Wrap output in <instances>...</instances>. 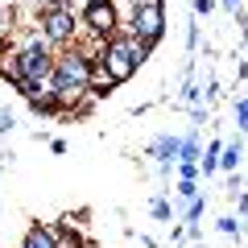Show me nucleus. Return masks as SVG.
<instances>
[{
  "label": "nucleus",
  "mask_w": 248,
  "mask_h": 248,
  "mask_svg": "<svg viewBox=\"0 0 248 248\" xmlns=\"http://www.w3.org/2000/svg\"><path fill=\"white\" fill-rule=\"evenodd\" d=\"M244 99H248V91H244Z\"/></svg>",
  "instance_id": "25"
},
{
  "label": "nucleus",
  "mask_w": 248,
  "mask_h": 248,
  "mask_svg": "<svg viewBox=\"0 0 248 248\" xmlns=\"http://www.w3.org/2000/svg\"><path fill=\"white\" fill-rule=\"evenodd\" d=\"M99 62L108 66V75H112V83H116V87H120V83H128V79L137 75L133 58H128V54H124L120 46L112 42V37H108V46H104V58H99Z\"/></svg>",
  "instance_id": "5"
},
{
  "label": "nucleus",
  "mask_w": 248,
  "mask_h": 248,
  "mask_svg": "<svg viewBox=\"0 0 248 248\" xmlns=\"http://www.w3.org/2000/svg\"><path fill=\"white\" fill-rule=\"evenodd\" d=\"M219 4H228V9H232V13H236V9H240V0H219Z\"/></svg>",
  "instance_id": "22"
},
{
  "label": "nucleus",
  "mask_w": 248,
  "mask_h": 248,
  "mask_svg": "<svg viewBox=\"0 0 248 248\" xmlns=\"http://www.w3.org/2000/svg\"><path fill=\"white\" fill-rule=\"evenodd\" d=\"M0 54H4V37H0Z\"/></svg>",
  "instance_id": "24"
},
{
  "label": "nucleus",
  "mask_w": 248,
  "mask_h": 248,
  "mask_svg": "<svg viewBox=\"0 0 248 248\" xmlns=\"http://www.w3.org/2000/svg\"><path fill=\"white\" fill-rule=\"evenodd\" d=\"M174 195L182 199V203H190V199H195V195H203V190H199L195 182H178V186H174Z\"/></svg>",
  "instance_id": "16"
},
{
  "label": "nucleus",
  "mask_w": 248,
  "mask_h": 248,
  "mask_svg": "<svg viewBox=\"0 0 248 248\" xmlns=\"http://www.w3.org/2000/svg\"><path fill=\"white\" fill-rule=\"evenodd\" d=\"M37 29H42V37L50 46H71L75 33H79V25H75V13L62 9V4H50V9L37 13Z\"/></svg>",
  "instance_id": "2"
},
{
  "label": "nucleus",
  "mask_w": 248,
  "mask_h": 248,
  "mask_svg": "<svg viewBox=\"0 0 248 248\" xmlns=\"http://www.w3.org/2000/svg\"><path fill=\"white\" fill-rule=\"evenodd\" d=\"M219 0H195V17H211Z\"/></svg>",
  "instance_id": "18"
},
{
  "label": "nucleus",
  "mask_w": 248,
  "mask_h": 248,
  "mask_svg": "<svg viewBox=\"0 0 248 248\" xmlns=\"http://www.w3.org/2000/svg\"><path fill=\"white\" fill-rule=\"evenodd\" d=\"M149 211H153V219H161V223H170V219H174V207H170L166 199H153V203H149Z\"/></svg>",
  "instance_id": "13"
},
{
  "label": "nucleus",
  "mask_w": 248,
  "mask_h": 248,
  "mask_svg": "<svg viewBox=\"0 0 248 248\" xmlns=\"http://www.w3.org/2000/svg\"><path fill=\"white\" fill-rule=\"evenodd\" d=\"M87 87L95 91L99 99H108V95L116 91V83H112V75H108V66H104V62H91V79H87Z\"/></svg>",
  "instance_id": "10"
},
{
  "label": "nucleus",
  "mask_w": 248,
  "mask_h": 248,
  "mask_svg": "<svg viewBox=\"0 0 248 248\" xmlns=\"http://www.w3.org/2000/svg\"><path fill=\"white\" fill-rule=\"evenodd\" d=\"M25 99H29V112L33 116H58V95H54L50 83H42V87H37L33 95H25Z\"/></svg>",
  "instance_id": "8"
},
{
  "label": "nucleus",
  "mask_w": 248,
  "mask_h": 248,
  "mask_svg": "<svg viewBox=\"0 0 248 248\" xmlns=\"http://www.w3.org/2000/svg\"><path fill=\"white\" fill-rule=\"evenodd\" d=\"M112 42L120 46V50L128 54V58H133V66H137V71H141L145 62H149V54H153V46H149V42H141V37H133V33H124V29L112 37Z\"/></svg>",
  "instance_id": "7"
},
{
  "label": "nucleus",
  "mask_w": 248,
  "mask_h": 248,
  "mask_svg": "<svg viewBox=\"0 0 248 248\" xmlns=\"http://www.w3.org/2000/svg\"><path fill=\"white\" fill-rule=\"evenodd\" d=\"M203 211H207V199H203V195H195L190 203H182V219L190 223V228H195V223L203 219Z\"/></svg>",
  "instance_id": "11"
},
{
  "label": "nucleus",
  "mask_w": 248,
  "mask_h": 248,
  "mask_svg": "<svg viewBox=\"0 0 248 248\" xmlns=\"http://www.w3.org/2000/svg\"><path fill=\"white\" fill-rule=\"evenodd\" d=\"M120 29H124V33H133V37H141V42H149V46H157V42H161V33H166V4L137 9Z\"/></svg>",
  "instance_id": "3"
},
{
  "label": "nucleus",
  "mask_w": 248,
  "mask_h": 248,
  "mask_svg": "<svg viewBox=\"0 0 248 248\" xmlns=\"http://www.w3.org/2000/svg\"><path fill=\"white\" fill-rule=\"evenodd\" d=\"M236 166H240V137H236L232 145H223V149H219V170H228V174H232Z\"/></svg>",
  "instance_id": "12"
},
{
  "label": "nucleus",
  "mask_w": 248,
  "mask_h": 248,
  "mask_svg": "<svg viewBox=\"0 0 248 248\" xmlns=\"http://www.w3.org/2000/svg\"><path fill=\"white\" fill-rule=\"evenodd\" d=\"M236 128H240V137L248 133V99H236Z\"/></svg>",
  "instance_id": "15"
},
{
  "label": "nucleus",
  "mask_w": 248,
  "mask_h": 248,
  "mask_svg": "<svg viewBox=\"0 0 248 248\" xmlns=\"http://www.w3.org/2000/svg\"><path fill=\"white\" fill-rule=\"evenodd\" d=\"M174 166H178V182H195V178H199L195 161H174Z\"/></svg>",
  "instance_id": "14"
},
{
  "label": "nucleus",
  "mask_w": 248,
  "mask_h": 248,
  "mask_svg": "<svg viewBox=\"0 0 248 248\" xmlns=\"http://www.w3.org/2000/svg\"><path fill=\"white\" fill-rule=\"evenodd\" d=\"M240 203V215H248V190H236V195H232Z\"/></svg>",
  "instance_id": "20"
},
{
  "label": "nucleus",
  "mask_w": 248,
  "mask_h": 248,
  "mask_svg": "<svg viewBox=\"0 0 248 248\" xmlns=\"http://www.w3.org/2000/svg\"><path fill=\"white\" fill-rule=\"evenodd\" d=\"M87 4H112V0H87Z\"/></svg>",
  "instance_id": "23"
},
{
  "label": "nucleus",
  "mask_w": 248,
  "mask_h": 248,
  "mask_svg": "<svg viewBox=\"0 0 248 248\" xmlns=\"http://www.w3.org/2000/svg\"><path fill=\"white\" fill-rule=\"evenodd\" d=\"M219 232H228V236H240V219H236V215H223V219H219Z\"/></svg>",
  "instance_id": "17"
},
{
  "label": "nucleus",
  "mask_w": 248,
  "mask_h": 248,
  "mask_svg": "<svg viewBox=\"0 0 248 248\" xmlns=\"http://www.w3.org/2000/svg\"><path fill=\"white\" fill-rule=\"evenodd\" d=\"M21 248H58L54 244V228L50 223H29V232L21 236Z\"/></svg>",
  "instance_id": "9"
},
{
  "label": "nucleus",
  "mask_w": 248,
  "mask_h": 248,
  "mask_svg": "<svg viewBox=\"0 0 248 248\" xmlns=\"http://www.w3.org/2000/svg\"><path fill=\"white\" fill-rule=\"evenodd\" d=\"M79 25L87 29L91 37H116L120 33V13L112 9V4H83L79 9Z\"/></svg>",
  "instance_id": "4"
},
{
  "label": "nucleus",
  "mask_w": 248,
  "mask_h": 248,
  "mask_svg": "<svg viewBox=\"0 0 248 248\" xmlns=\"http://www.w3.org/2000/svg\"><path fill=\"white\" fill-rule=\"evenodd\" d=\"M17 66H21V79H29V83H50V75H54V46L50 42H37V46H17Z\"/></svg>",
  "instance_id": "1"
},
{
  "label": "nucleus",
  "mask_w": 248,
  "mask_h": 248,
  "mask_svg": "<svg viewBox=\"0 0 248 248\" xmlns=\"http://www.w3.org/2000/svg\"><path fill=\"white\" fill-rule=\"evenodd\" d=\"M236 79H248V62H240V66H236Z\"/></svg>",
  "instance_id": "21"
},
{
  "label": "nucleus",
  "mask_w": 248,
  "mask_h": 248,
  "mask_svg": "<svg viewBox=\"0 0 248 248\" xmlns=\"http://www.w3.org/2000/svg\"><path fill=\"white\" fill-rule=\"evenodd\" d=\"M4 33H13V9L0 4V37H4Z\"/></svg>",
  "instance_id": "19"
},
{
  "label": "nucleus",
  "mask_w": 248,
  "mask_h": 248,
  "mask_svg": "<svg viewBox=\"0 0 248 248\" xmlns=\"http://www.w3.org/2000/svg\"><path fill=\"white\" fill-rule=\"evenodd\" d=\"M178 149H182V137H174V133L153 137V141H149V157H157L161 170H170V166L178 161Z\"/></svg>",
  "instance_id": "6"
}]
</instances>
